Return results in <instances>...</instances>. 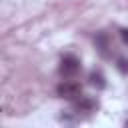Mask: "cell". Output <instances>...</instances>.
I'll use <instances>...</instances> for the list:
<instances>
[{
    "instance_id": "5",
    "label": "cell",
    "mask_w": 128,
    "mask_h": 128,
    "mask_svg": "<svg viewBox=\"0 0 128 128\" xmlns=\"http://www.w3.org/2000/svg\"><path fill=\"white\" fill-rule=\"evenodd\" d=\"M88 82H90V86H94L96 90H104V88H106V78H104V74H102L100 70H92L90 76H88Z\"/></svg>"
},
{
    "instance_id": "3",
    "label": "cell",
    "mask_w": 128,
    "mask_h": 128,
    "mask_svg": "<svg viewBox=\"0 0 128 128\" xmlns=\"http://www.w3.org/2000/svg\"><path fill=\"white\" fill-rule=\"evenodd\" d=\"M94 46L98 50V54L102 58H110L112 56V50H110V36L106 32H96L94 36Z\"/></svg>"
},
{
    "instance_id": "6",
    "label": "cell",
    "mask_w": 128,
    "mask_h": 128,
    "mask_svg": "<svg viewBox=\"0 0 128 128\" xmlns=\"http://www.w3.org/2000/svg\"><path fill=\"white\" fill-rule=\"evenodd\" d=\"M116 68H118L122 74H128V58H122V56H120V58L116 60Z\"/></svg>"
},
{
    "instance_id": "7",
    "label": "cell",
    "mask_w": 128,
    "mask_h": 128,
    "mask_svg": "<svg viewBox=\"0 0 128 128\" xmlns=\"http://www.w3.org/2000/svg\"><path fill=\"white\" fill-rule=\"evenodd\" d=\"M120 38L124 44H128V28H120Z\"/></svg>"
},
{
    "instance_id": "1",
    "label": "cell",
    "mask_w": 128,
    "mask_h": 128,
    "mask_svg": "<svg viewBox=\"0 0 128 128\" xmlns=\"http://www.w3.org/2000/svg\"><path fill=\"white\" fill-rule=\"evenodd\" d=\"M80 68H82L80 60H78L74 54H66V56H62V60H60L58 72H60V76H64V78H72V76H76V74L80 72Z\"/></svg>"
},
{
    "instance_id": "2",
    "label": "cell",
    "mask_w": 128,
    "mask_h": 128,
    "mask_svg": "<svg viewBox=\"0 0 128 128\" xmlns=\"http://www.w3.org/2000/svg\"><path fill=\"white\" fill-rule=\"evenodd\" d=\"M56 94L60 96V98H64V100H76V98H80L82 96V86L78 84V82H72V80H66V82H62V84H58V88H56Z\"/></svg>"
},
{
    "instance_id": "4",
    "label": "cell",
    "mask_w": 128,
    "mask_h": 128,
    "mask_svg": "<svg viewBox=\"0 0 128 128\" xmlns=\"http://www.w3.org/2000/svg\"><path fill=\"white\" fill-rule=\"evenodd\" d=\"M98 108V100L90 98V96H80L74 100V110L76 112H92Z\"/></svg>"
},
{
    "instance_id": "8",
    "label": "cell",
    "mask_w": 128,
    "mask_h": 128,
    "mask_svg": "<svg viewBox=\"0 0 128 128\" xmlns=\"http://www.w3.org/2000/svg\"><path fill=\"white\" fill-rule=\"evenodd\" d=\"M126 128H128V120H126Z\"/></svg>"
}]
</instances>
